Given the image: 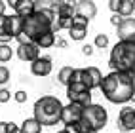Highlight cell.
I'll use <instances>...</instances> for the list:
<instances>
[{
    "label": "cell",
    "mask_w": 135,
    "mask_h": 133,
    "mask_svg": "<svg viewBox=\"0 0 135 133\" xmlns=\"http://www.w3.org/2000/svg\"><path fill=\"white\" fill-rule=\"evenodd\" d=\"M76 6V15L84 17V19H93L95 13H97V6L95 2H89V0H80V2L74 4Z\"/></svg>",
    "instance_id": "cell-15"
},
{
    "label": "cell",
    "mask_w": 135,
    "mask_h": 133,
    "mask_svg": "<svg viewBox=\"0 0 135 133\" xmlns=\"http://www.w3.org/2000/svg\"><path fill=\"white\" fill-rule=\"evenodd\" d=\"M88 19H84V17L80 15H74L73 17V27L69 29V36L73 40H84L88 36Z\"/></svg>",
    "instance_id": "cell-11"
},
{
    "label": "cell",
    "mask_w": 135,
    "mask_h": 133,
    "mask_svg": "<svg viewBox=\"0 0 135 133\" xmlns=\"http://www.w3.org/2000/svg\"><path fill=\"white\" fill-rule=\"evenodd\" d=\"M12 55H13L12 48L8 44H0V63H8L12 59Z\"/></svg>",
    "instance_id": "cell-22"
},
{
    "label": "cell",
    "mask_w": 135,
    "mask_h": 133,
    "mask_svg": "<svg viewBox=\"0 0 135 133\" xmlns=\"http://www.w3.org/2000/svg\"><path fill=\"white\" fill-rule=\"evenodd\" d=\"M63 105L57 97L53 95H44L34 103V120H38L40 126H55L57 122H61L63 114Z\"/></svg>",
    "instance_id": "cell-3"
},
{
    "label": "cell",
    "mask_w": 135,
    "mask_h": 133,
    "mask_svg": "<svg viewBox=\"0 0 135 133\" xmlns=\"http://www.w3.org/2000/svg\"><path fill=\"white\" fill-rule=\"evenodd\" d=\"M93 46L95 48H107L109 46V36H107V34H97L95 36V40H93Z\"/></svg>",
    "instance_id": "cell-23"
},
{
    "label": "cell",
    "mask_w": 135,
    "mask_h": 133,
    "mask_svg": "<svg viewBox=\"0 0 135 133\" xmlns=\"http://www.w3.org/2000/svg\"><path fill=\"white\" fill-rule=\"evenodd\" d=\"M23 32V19L19 15H0V44L17 38Z\"/></svg>",
    "instance_id": "cell-6"
},
{
    "label": "cell",
    "mask_w": 135,
    "mask_h": 133,
    "mask_svg": "<svg viewBox=\"0 0 135 133\" xmlns=\"http://www.w3.org/2000/svg\"><path fill=\"white\" fill-rule=\"evenodd\" d=\"M12 99V91H8L6 87H2V90H0V103H8Z\"/></svg>",
    "instance_id": "cell-25"
},
{
    "label": "cell",
    "mask_w": 135,
    "mask_h": 133,
    "mask_svg": "<svg viewBox=\"0 0 135 133\" xmlns=\"http://www.w3.org/2000/svg\"><path fill=\"white\" fill-rule=\"evenodd\" d=\"M107 120H109V114L107 109H103L101 105L91 103L89 106L84 109L82 120H80V126H82L84 133H97L107 126Z\"/></svg>",
    "instance_id": "cell-5"
},
{
    "label": "cell",
    "mask_w": 135,
    "mask_h": 133,
    "mask_svg": "<svg viewBox=\"0 0 135 133\" xmlns=\"http://www.w3.org/2000/svg\"><path fill=\"white\" fill-rule=\"evenodd\" d=\"M133 12H135V0H133Z\"/></svg>",
    "instance_id": "cell-36"
},
{
    "label": "cell",
    "mask_w": 135,
    "mask_h": 133,
    "mask_svg": "<svg viewBox=\"0 0 135 133\" xmlns=\"http://www.w3.org/2000/svg\"><path fill=\"white\" fill-rule=\"evenodd\" d=\"M55 13H57V17H69V19H73L76 15V6L70 4V2H59Z\"/></svg>",
    "instance_id": "cell-16"
},
{
    "label": "cell",
    "mask_w": 135,
    "mask_h": 133,
    "mask_svg": "<svg viewBox=\"0 0 135 133\" xmlns=\"http://www.w3.org/2000/svg\"><path fill=\"white\" fill-rule=\"evenodd\" d=\"M118 129L120 131H135V109L122 106L118 114Z\"/></svg>",
    "instance_id": "cell-8"
},
{
    "label": "cell",
    "mask_w": 135,
    "mask_h": 133,
    "mask_svg": "<svg viewBox=\"0 0 135 133\" xmlns=\"http://www.w3.org/2000/svg\"><path fill=\"white\" fill-rule=\"evenodd\" d=\"M53 44H55V32H46V34H44V36L36 42V46L38 48H51L53 46Z\"/></svg>",
    "instance_id": "cell-21"
},
{
    "label": "cell",
    "mask_w": 135,
    "mask_h": 133,
    "mask_svg": "<svg viewBox=\"0 0 135 133\" xmlns=\"http://www.w3.org/2000/svg\"><path fill=\"white\" fill-rule=\"evenodd\" d=\"M53 21H55V13L51 12V8H38L31 17L23 19V34L36 44L46 32L53 31Z\"/></svg>",
    "instance_id": "cell-2"
},
{
    "label": "cell",
    "mask_w": 135,
    "mask_h": 133,
    "mask_svg": "<svg viewBox=\"0 0 135 133\" xmlns=\"http://www.w3.org/2000/svg\"><path fill=\"white\" fill-rule=\"evenodd\" d=\"M84 114V106L78 103H69L63 106V114H61V122L65 126H70V124H80Z\"/></svg>",
    "instance_id": "cell-7"
},
{
    "label": "cell",
    "mask_w": 135,
    "mask_h": 133,
    "mask_svg": "<svg viewBox=\"0 0 135 133\" xmlns=\"http://www.w3.org/2000/svg\"><path fill=\"white\" fill-rule=\"evenodd\" d=\"M120 2H122V0H110V2H109V8H110L114 13L120 12Z\"/></svg>",
    "instance_id": "cell-28"
},
{
    "label": "cell",
    "mask_w": 135,
    "mask_h": 133,
    "mask_svg": "<svg viewBox=\"0 0 135 133\" xmlns=\"http://www.w3.org/2000/svg\"><path fill=\"white\" fill-rule=\"evenodd\" d=\"M131 13H133V0H122V2H120V12H118V15L124 17V19H128Z\"/></svg>",
    "instance_id": "cell-20"
},
{
    "label": "cell",
    "mask_w": 135,
    "mask_h": 133,
    "mask_svg": "<svg viewBox=\"0 0 135 133\" xmlns=\"http://www.w3.org/2000/svg\"><path fill=\"white\" fill-rule=\"evenodd\" d=\"M13 10H15V15H19L21 19H27V17H31L34 12L38 10V6L34 0H12V2H8Z\"/></svg>",
    "instance_id": "cell-9"
},
{
    "label": "cell",
    "mask_w": 135,
    "mask_h": 133,
    "mask_svg": "<svg viewBox=\"0 0 135 133\" xmlns=\"http://www.w3.org/2000/svg\"><path fill=\"white\" fill-rule=\"evenodd\" d=\"M122 21H124V17H120L118 13H114V15L110 17V23H112V25H116V29L120 27V23H122Z\"/></svg>",
    "instance_id": "cell-30"
},
{
    "label": "cell",
    "mask_w": 135,
    "mask_h": 133,
    "mask_svg": "<svg viewBox=\"0 0 135 133\" xmlns=\"http://www.w3.org/2000/svg\"><path fill=\"white\" fill-rule=\"evenodd\" d=\"M51 68H53V65H51L50 57H38L34 63H31V72L34 76H48L51 72Z\"/></svg>",
    "instance_id": "cell-14"
},
{
    "label": "cell",
    "mask_w": 135,
    "mask_h": 133,
    "mask_svg": "<svg viewBox=\"0 0 135 133\" xmlns=\"http://www.w3.org/2000/svg\"><path fill=\"white\" fill-rule=\"evenodd\" d=\"M8 80H10V68L0 65V86H4Z\"/></svg>",
    "instance_id": "cell-24"
},
{
    "label": "cell",
    "mask_w": 135,
    "mask_h": 133,
    "mask_svg": "<svg viewBox=\"0 0 135 133\" xmlns=\"http://www.w3.org/2000/svg\"><path fill=\"white\" fill-rule=\"evenodd\" d=\"M17 57L21 61H27V63H34V61L40 57V48L34 42L19 44V48H17Z\"/></svg>",
    "instance_id": "cell-12"
},
{
    "label": "cell",
    "mask_w": 135,
    "mask_h": 133,
    "mask_svg": "<svg viewBox=\"0 0 135 133\" xmlns=\"http://www.w3.org/2000/svg\"><path fill=\"white\" fill-rule=\"evenodd\" d=\"M109 65L116 72L135 74V42H116L110 50Z\"/></svg>",
    "instance_id": "cell-4"
},
{
    "label": "cell",
    "mask_w": 135,
    "mask_h": 133,
    "mask_svg": "<svg viewBox=\"0 0 135 133\" xmlns=\"http://www.w3.org/2000/svg\"><path fill=\"white\" fill-rule=\"evenodd\" d=\"M99 90L103 91L107 101H110L114 105H126L131 101V97L135 93V74L110 70L103 78V84Z\"/></svg>",
    "instance_id": "cell-1"
},
{
    "label": "cell",
    "mask_w": 135,
    "mask_h": 133,
    "mask_svg": "<svg viewBox=\"0 0 135 133\" xmlns=\"http://www.w3.org/2000/svg\"><path fill=\"white\" fill-rule=\"evenodd\" d=\"M73 72H74L73 67H63L59 70V74H57V82L63 84V86H69L70 84V78H73Z\"/></svg>",
    "instance_id": "cell-19"
},
{
    "label": "cell",
    "mask_w": 135,
    "mask_h": 133,
    "mask_svg": "<svg viewBox=\"0 0 135 133\" xmlns=\"http://www.w3.org/2000/svg\"><path fill=\"white\" fill-rule=\"evenodd\" d=\"M65 129H67L69 133H84L80 124H70V126H65Z\"/></svg>",
    "instance_id": "cell-26"
},
{
    "label": "cell",
    "mask_w": 135,
    "mask_h": 133,
    "mask_svg": "<svg viewBox=\"0 0 135 133\" xmlns=\"http://www.w3.org/2000/svg\"><path fill=\"white\" fill-rule=\"evenodd\" d=\"M13 97H15V101H17V103H25V101H27V91L19 90V91H15Z\"/></svg>",
    "instance_id": "cell-27"
},
{
    "label": "cell",
    "mask_w": 135,
    "mask_h": 133,
    "mask_svg": "<svg viewBox=\"0 0 135 133\" xmlns=\"http://www.w3.org/2000/svg\"><path fill=\"white\" fill-rule=\"evenodd\" d=\"M57 46H59V48H67V40H63V38L57 40Z\"/></svg>",
    "instance_id": "cell-34"
},
{
    "label": "cell",
    "mask_w": 135,
    "mask_h": 133,
    "mask_svg": "<svg viewBox=\"0 0 135 133\" xmlns=\"http://www.w3.org/2000/svg\"><path fill=\"white\" fill-rule=\"evenodd\" d=\"M10 129V122H0V133H8Z\"/></svg>",
    "instance_id": "cell-31"
},
{
    "label": "cell",
    "mask_w": 135,
    "mask_h": 133,
    "mask_svg": "<svg viewBox=\"0 0 135 133\" xmlns=\"http://www.w3.org/2000/svg\"><path fill=\"white\" fill-rule=\"evenodd\" d=\"M8 133H21V127L15 126V124H10V129H8Z\"/></svg>",
    "instance_id": "cell-32"
},
{
    "label": "cell",
    "mask_w": 135,
    "mask_h": 133,
    "mask_svg": "<svg viewBox=\"0 0 135 133\" xmlns=\"http://www.w3.org/2000/svg\"><path fill=\"white\" fill-rule=\"evenodd\" d=\"M118 34L120 42H135V17H128V19H124L118 27Z\"/></svg>",
    "instance_id": "cell-13"
},
{
    "label": "cell",
    "mask_w": 135,
    "mask_h": 133,
    "mask_svg": "<svg viewBox=\"0 0 135 133\" xmlns=\"http://www.w3.org/2000/svg\"><path fill=\"white\" fill-rule=\"evenodd\" d=\"M93 48L95 46H89V44H84V46H82V53H84V55H93Z\"/></svg>",
    "instance_id": "cell-29"
},
{
    "label": "cell",
    "mask_w": 135,
    "mask_h": 133,
    "mask_svg": "<svg viewBox=\"0 0 135 133\" xmlns=\"http://www.w3.org/2000/svg\"><path fill=\"white\" fill-rule=\"evenodd\" d=\"M69 97V103H78L82 105L84 109L91 105V91H84V93H76V95H67Z\"/></svg>",
    "instance_id": "cell-17"
},
{
    "label": "cell",
    "mask_w": 135,
    "mask_h": 133,
    "mask_svg": "<svg viewBox=\"0 0 135 133\" xmlns=\"http://www.w3.org/2000/svg\"><path fill=\"white\" fill-rule=\"evenodd\" d=\"M103 74H101V70H99L97 67H88V68H84V86L88 87L89 91L91 90H95V87H101V84H103Z\"/></svg>",
    "instance_id": "cell-10"
},
{
    "label": "cell",
    "mask_w": 135,
    "mask_h": 133,
    "mask_svg": "<svg viewBox=\"0 0 135 133\" xmlns=\"http://www.w3.org/2000/svg\"><path fill=\"white\" fill-rule=\"evenodd\" d=\"M6 6H8V4L0 0V15H6V13H4V12H6Z\"/></svg>",
    "instance_id": "cell-33"
},
{
    "label": "cell",
    "mask_w": 135,
    "mask_h": 133,
    "mask_svg": "<svg viewBox=\"0 0 135 133\" xmlns=\"http://www.w3.org/2000/svg\"><path fill=\"white\" fill-rule=\"evenodd\" d=\"M40 131H42V126L34 118H27L21 124V133H40Z\"/></svg>",
    "instance_id": "cell-18"
},
{
    "label": "cell",
    "mask_w": 135,
    "mask_h": 133,
    "mask_svg": "<svg viewBox=\"0 0 135 133\" xmlns=\"http://www.w3.org/2000/svg\"><path fill=\"white\" fill-rule=\"evenodd\" d=\"M131 101H133V103H135V93H133V97H131Z\"/></svg>",
    "instance_id": "cell-35"
}]
</instances>
